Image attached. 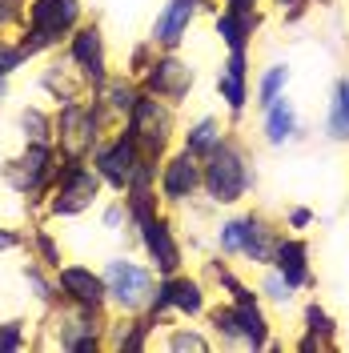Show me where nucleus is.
Masks as SVG:
<instances>
[{
  "label": "nucleus",
  "mask_w": 349,
  "mask_h": 353,
  "mask_svg": "<svg viewBox=\"0 0 349 353\" xmlns=\"http://www.w3.org/2000/svg\"><path fill=\"white\" fill-rule=\"evenodd\" d=\"M141 145L132 141V132H125V137H117L109 149H101L97 153V169H101V176L109 181V185H117V189H129L132 173H137V165H141Z\"/></svg>",
  "instance_id": "obj_8"
},
{
  "label": "nucleus",
  "mask_w": 349,
  "mask_h": 353,
  "mask_svg": "<svg viewBox=\"0 0 349 353\" xmlns=\"http://www.w3.org/2000/svg\"><path fill=\"white\" fill-rule=\"evenodd\" d=\"M201 4H205V0H169V4L161 8V17L153 21V44L177 48V44L185 41V32H189V24H193Z\"/></svg>",
  "instance_id": "obj_11"
},
{
  "label": "nucleus",
  "mask_w": 349,
  "mask_h": 353,
  "mask_svg": "<svg viewBox=\"0 0 349 353\" xmlns=\"http://www.w3.org/2000/svg\"><path fill=\"white\" fill-rule=\"evenodd\" d=\"M72 57H77V65L85 68L92 81L105 77V44H101V32H97V28L77 32V41H72Z\"/></svg>",
  "instance_id": "obj_17"
},
{
  "label": "nucleus",
  "mask_w": 349,
  "mask_h": 353,
  "mask_svg": "<svg viewBox=\"0 0 349 353\" xmlns=\"http://www.w3.org/2000/svg\"><path fill=\"white\" fill-rule=\"evenodd\" d=\"M277 4H281V8H301L306 0H277Z\"/></svg>",
  "instance_id": "obj_34"
},
{
  "label": "nucleus",
  "mask_w": 349,
  "mask_h": 353,
  "mask_svg": "<svg viewBox=\"0 0 349 353\" xmlns=\"http://www.w3.org/2000/svg\"><path fill=\"white\" fill-rule=\"evenodd\" d=\"M201 189L217 205H237L249 189H253V169H249V157L237 141H221L213 153L205 157L201 165Z\"/></svg>",
  "instance_id": "obj_1"
},
{
  "label": "nucleus",
  "mask_w": 349,
  "mask_h": 353,
  "mask_svg": "<svg viewBox=\"0 0 349 353\" xmlns=\"http://www.w3.org/2000/svg\"><path fill=\"white\" fill-rule=\"evenodd\" d=\"M61 137H65V149L72 157H81L92 145V112L85 109H68L61 117Z\"/></svg>",
  "instance_id": "obj_19"
},
{
  "label": "nucleus",
  "mask_w": 349,
  "mask_h": 353,
  "mask_svg": "<svg viewBox=\"0 0 349 353\" xmlns=\"http://www.w3.org/2000/svg\"><path fill=\"white\" fill-rule=\"evenodd\" d=\"M237 321H241V341L245 345H253V350H265L269 345V321H265V313L257 301L253 305H237Z\"/></svg>",
  "instance_id": "obj_23"
},
{
  "label": "nucleus",
  "mask_w": 349,
  "mask_h": 353,
  "mask_svg": "<svg viewBox=\"0 0 349 353\" xmlns=\"http://www.w3.org/2000/svg\"><path fill=\"white\" fill-rule=\"evenodd\" d=\"M209 321H213V330L225 337V341H241V321H237V305L229 301V305H217L209 313Z\"/></svg>",
  "instance_id": "obj_26"
},
{
  "label": "nucleus",
  "mask_w": 349,
  "mask_h": 353,
  "mask_svg": "<svg viewBox=\"0 0 349 353\" xmlns=\"http://www.w3.org/2000/svg\"><path fill=\"white\" fill-rule=\"evenodd\" d=\"M217 92L233 112H241L249 105V48H233L229 52V61L217 72Z\"/></svg>",
  "instance_id": "obj_10"
},
{
  "label": "nucleus",
  "mask_w": 349,
  "mask_h": 353,
  "mask_svg": "<svg viewBox=\"0 0 349 353\" xmlns=\"http://www.w3.org/2000/svg\"><path fill=\"white\" fill-rule=\"evenodd\" d=\"M141 101V92L129 85V81H112V85H105V105L117 112H132V105Z\"/></svg>",
  "instance_id": "obj_27"
},
{
  "label": "nucleus",
  "mask_w": 349,
  "mask_h": 353,
  "mask_svg": "<svg viewBox=\"0 0 349 353\" xmlns=\"http://www.w3.org/2000/svg\"><path fill=\"white\" fill-rule=\"evenodd\" d=\"M92 197H97V173H88V169H68L65 189H61V197H57V213H81Z\"/></svg>",
  "instance_id": "obj_16"
},
{
  "label": "nucleus",
  "mask_w": 349,
  "mask_h": 353,
  "mask_svg": "<svg viewBox=\"0 0 349 353\" xmlns=\"http://www.w3.org/2000/svg\"><path fill=\"white\" fill-rule=\"evenodd\" d=\"M189 88H193V68L181 57H173V48L145 68V92H153V97L169 101V105H181L189 97Z\"/></svg>",
  "instance_id": "obj_4"
},
{
  "label": "nucleus",
  "mask_w": 349,
  "mask_h": 353,
  "mask_svg": "<svg viewBox=\"0 0 349 353\" xmlns=\"http://www.w3.org/2000/svg\"><path fill=\"white\" fill-rule=\"evenodd\" d=\"M277 245H281V237H277V229L269 221L257 217V213L245 217V249H241V257H249L253 265H273Z\"/></svg>",
  "instance_id": "obj_13"
},
{
  "label": "nucleus",
  "mask_w": 349,
  "mask_h": 353,
  "mask_svg": "<svg viewBox=\"0 0 349 353\" xmlns=\"http://www.w3.org/2000/svg\"><path fill=\"white\" fill-rule=\"evenodd\" d=\"M201 189V161L193 153H181L169 157L165 165H161V197L181 205V201H189Z\"/></svg>",
  "instance_id": "obj_7"
},
{
  "label": "nucleus",
  "mask_w": 349,
  "mask_h": 353,
  "mask_svg": "<svg viewBox=\"0 0 349 353\" xmlns=\"http://www.w3.org/2000/svg\"><path fill=\"white\" fill-rule=\"evenodd\" d=\"M129 132H132V141L141 145V153L157 161L165 153L169 137H173V105L153 97V92H141V101L129 112Z\"/></svg>",
  "instance_id": "obj_2"
},
{
  "label": "nucleus",
  "mask_w": 349,
  "mask_h": 353,
  "mask_svg": "<svg viewBox=\"0 0 349 353\" xmlns=\"http://www.w3.org/2000/svg\"><path fill=\"white\" fill-rule=\"evenodd\" d=\"M141 241H145V249H149V257H153V265H157L161 277L181 273V245H177L173 229H169V221L161 217V213H157L153 221L141 225Z\"/></svg>",
  "instance_id": "obj_9"
},
{
  "label": "nucleus",
  "mask_w": 349,
  "mask_h": 353,
  "mask_svg": "<svg viewBox=\"0 0 349 353\" xmlns=\"http://www.w3.org/2000/svg\"><path fill=\"white\" fill-rule=\"evenodd\" d=\"M293 132H297V112H293V105H289L285 97H277V101L265 109V141H269V145H285Z\"/></svg>",
  "instance_id": "obj_21"
},
{
  "label": "nucleus",
  "mask_w": 349,
  "mask_h": 353,
  "mask_svg": "<svg viewBox=\"0 0 349 353\" xmlns=\"http://www.w3.org/2000/svg\"><path fill=\"white\" fill-rule=\"evenodd\" d=\"M333 317L317 301L306 305V337L297 341V350H333Z\"/></svg>",
  "instance_id": "obj_18"
},
{
  "label": "nucleus",
  "mask_w": 349,
  "mask_h": 353,
  "mask_svg": "<svg viewBox=\"0 0 349 353\" xmlns=\"http://www.w3.org/2000/svg\"><path fill=\"white\" fill-rule=\"evenodd\" d=\"M169 350H197V353H209V337H201L193 330H177L169 337Z\"/></svg>",
  "instance_id": "obj_29"
},
{
  "label": "nucleus",
  "mask_w": 349,
  "mask_h": 353,
  "mask_svg": "<svg viewBox=\"0 0 349 353\" xmlns=\"http://www.w3.org/2000/svg\"><path fill=\"white\" fill-rule=\"evenodd\" d=\"M17 333H21L17 325H8V330L0 333V350H12V345H17Z\"/></svg>",
  "instance_id": "obj_32"
},
{
  "label": "nucleus",
  "mask_w": 349,
  "mask_h": 353,
  "mask_svg": "<svg viewBox=\"0 0 349 353\" xmlns=\"http://www.w3.org/2000/svg\"><path fill=\"white\" fill-rule=\"evenodd\" d=\"M61 285L68 289V297H72V301H81V305H88V309H97L101 301H105V293H109L105 277H97L92 269H81V265L61 269Z\"/></svg>",
  "instance_id": "obj_15"
},
{
  "label": "nucleus",
  "mask_w": 349,
  "mask_h": 353,
  "mask_svg": "<svg viewBox=\"0 0 349 353\" xmlns=\"http://www.w3.org/2000/svg\"><path fill=\"white\" fill-rule=\"evenodd\" d=\"M221 141H225V129H221L217 117H201L193 129L185 132V153H193L197 161H205V157L217 149Z\"/></svg>",
  "instance_id": "obj_20"
},
{
  "label": "nucleus",
  "mask_w": 349,
  "mask_h": 353,
  "mask_svg": "<svg viewBox=\"0 0 349 353\" xmlns=\"http://www.w3.org/2000/svg\"><path fill=\"white\" fill-rule=\"evenodd\" d=\"M105 285H109V293L121 301V309L125 313H141V309L153 305V273L149 269H141L137 261H125V257H117V261H109V269H105Z\"/></svg>",
  "instance_id": "obj_3"
},
{
  "label": "nucleus",
  "mask_w": 349,
  "mask_h": 353,
  "mask_svg": "<svg viewBox=\"0 0 349 353\" xmlns=\"http://www.w3.org/2000/svg\"><path fill=\"white\" fill-rule=\"evenodd\" d=\"M217 245H221V253H229V257H241V249H245V217L225 221V225L217 229Z\"/></svg>",
  "instance_id": "obj_25"
},
{
  "label": "nucleus",
  "mask_w": 349,
  "mask_h": 353,
  "mask_svg": "<svg viewBox=\"0 0 349 353\" xmlns=\"http://www.w3.org/2000/svg\"><path fill=\"white\" fill-rule=\"evenodd\" d=\"M153 317H165V313H185V317H197V313H205V285L193 281V277H165L153 293Z\"/></svg>",
  "instance_id": "obj_5"
},
{
  "label": "nucleus",
  "mask_w": 349,
  "mask_h": 353,
  "mask_svg": "<svg viewBox=\"0 0 349 353\" xmlns=\"http://www.w3.org/2000/svg\"><path fill=\"white\" fill-rule=\"evenodd\" d=\"M289 225H293V229H306V225H313V213L297 205V209H289Z\"/></svg>",
  "instance_id": "obj_31"
},
{
  "label": "nucleus",
  "mask_w": 349,
  "mask_h": 353,
  "mask_svg": "<svg viewBox=\"0 0 349 353\" xmlns=\"http://www.w3.org/2000/svg\"><path fill=\"white\" fill-rule=\"evenodd\" d=\"M326 129H329V137H333V141H349V77H341V81L333 85Z\"/></svg>",
  "instance_id": "obj_22"
},
{
  "label": "nucleus",
  "mask_w": 349,
  "mask_h": 353,
  "mask_svg": "<svg viewBox=\"0 0 349 353\" xmlns=\"http://www.w3.org/2000/svg\"><path fill=\"white\" fill-rule=\"evenodd\" d=\"M17 65H21V48H4V44H0V77L12 72Z\"/></svg>",
  "instance_id": "obj_30"
},
{
  "label": "nucleus",
  "mask_w": 349,
  "mask_h": 353,
  "mask_svg": "<svg viewBox=\"0 0 349 353\" xmlns=\"http://www.w3.org/2000/svg\"><path fill=\"white\" fill-rule=\"evenodd\" d=\"M273 269H277L293 289H306L309 281H313V273H309V245L301 241V237H281L277 257H273Z\"/></svg>",
  "instance_id": "obj_12"
},
{
  "label": "nucleus",
  "mask_w": 349,
  "mask_h": 353,
  "mask_svg": "<svg viewBox=\"0 0 349 353\" xmlns=\"http://www.w3.org/2000/svg\"><path fill=\"white\" fill-rule=\"evenodd\" d=\"M257 293H265V297H269V301H277V305H289V301H293V285L285 281L277 269H269V273H265V281H261Z\"/></svg>",
  "instance_id": "obj_28"
},
{
  "label": "nucleus",
  "mask_w": 349,
  "mask_h": 353,
  "mask_svg": "<svg viewBox=\"0 0 349 353\" xmlns=\"http://www.w3.org/2000/svg\"><path fill=\"white\" fill-rule=\"evenodd\" d=\"M8 245H17V237H8V233H0V249H8Z\"/></svg>",
  "instance_id": "obj_35"
},
{
  "label": "nucleus",
  "mask_w": 349,
  "mask_h": 353,
  "mask_svg": "<svg viewBox=\"0 0 349 353\" xmlns=\"http://www.w3.org/2000/svg\"><path fill=\"white\" fill-rule=\"evenodd\" d=\"M225 8H257V0H225Z\"/></svg>",
  "instance_id": "obj_33"
},
{
  "label": "nucleus",
  "mask_w": 349,
  "mask_h": 353,
  "mask_svg": "<svg viewBox=\"0 0 349 353\" xmlns=\"http://www.w3.org/2000/svg\"><path fill=\"white\" fill-rule=\"evenodd\" d=\"M285 85H289V68L285 65H273L261 72V81H257V105L269 109L277 97H285Z\"/></svg>",
  "instance_id": "obj_24"
},
{
  "label": "nucleus",
  "mask_w": 349,
  "mask_h": 353,
  "mask_svg": "<svg viewBox=\"0 0 349 353\" xmlns=\"http://www.w3.org/2000/svg\"><path fill=\"white\" fill-rule=\"evenodd\" d=\"M257 24H261L257 8H221L217 12V37L229 44V52H233V48H249Z\"/></svg>",
  "instance_id": "obj_14"
},
{
  "label": "nucleus",
  "mask_w": 349,
  "mask_h": 353,
  "mask_svg": "<svg viewBox=\"0 0 349 353\" xmlns=\"http://www.w3.org/2000/svg\"><path fill=\"white\" fill-rule=\"evenodd\" d=\"M77 24V0H37L32 4V41H24V52H37L41 44L61 37Z\"/></svg>",
  "instance_id": "obj_6"
}]
</instances>
